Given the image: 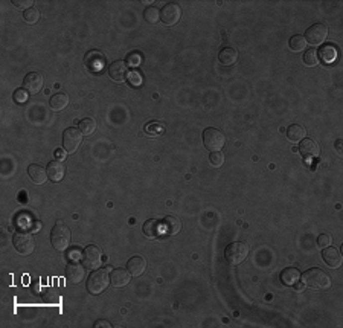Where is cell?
Segmentation results:
<instances>
[{
    "mask_svg": "<svg viewBox=\"0 0 343 328\" xmlns=\"http://www.w3.org/2000/svg\"><path fill=\"white\" fill-rule=\"evenodd\" d=\"M331 241H333V238L330 235H327V234H322V235L317 237V246L322 247V249L328 247L331 244Z\"/></svg>",
    "mask_w": 343,
    "mask_h": 328,
    "instance_id": "f35d334b",
    "label": "cell"
},
{
    "mask_svg": "<svg viewBox=\"0 0 343 328\" xmlns=\"http://www.w3.org/2000/svg\"><path fill=\"white\" fill-rule=\"evenodd\" d=\"M127 81L133 86V87H139L142 84V75L137 69H133L131 72H128Z\"/></svg>",
    "mask_w": 343,
    "mask_h": 328,
    "instance_id": "836d02e7",
    "label": "cell"
},
{
    "mask_svg": "<svg viewBox=\"0 0 343 328\" xmlns=\"http://www.w3.org/2000/svg\"><path fill=\"white\" fill-rule=\"evenodd\" d=\"M12 244L20 255H31L35 250V240L28 231H17L12 237Z\"/></svg>",
    "mask_w": 343,
    "mask_h": 328,
    "instance_id": "5b68a950",
    "label": "cell"
},
{
    "mask_svg": "<svg viewBox=\"0 0 343 328\" xmlns=\"http://www.w3.org/2000/svg\"><path fill=\"white\" fill-rule=\"evenodd\" d=\"M44 80L40 72H31L23 78V89H26L29 95H35L43 89Z\"/></svg>",
    "mask_w": 343,
    "mask_h": 328,
    "instance_id": "7c38bea8",
    "label": "cell"
},
{
    "mask_svg": "<svg viewBox=\"0 0 343 328\" xmlns=\"http://www.w3.org/2000/svg\"><path fill=\"white\" fill-rule=\"evenodd\" d=\"M109 75L110 78L116 83H124L128 77V64L124 60L113 61L109 66Z\"/></svg>",
    "mask_w": 343,
    "mask_h": 328,
    "instance_id": "8fae6325",
    "label": "cell"
},
{
    "mask_svg": "<svg viewBox=\"0 0 343 328\" xmlns=\"http://www.w3.org/2000/svg\"><path fill=\"white\" fill-rule=\"evenodd\" d=\"M143 18L148 21V23H157L160 20V11L156 6L146 8L145 12H143Z\"/></svg>",
    "mask_w": 343,
    "mask_h": 328,
    "instance_id": "d6a6232c",
    "label": "cell"
},
{
    "mask_svg": "<svg viewBox=\"0 0 343 328\" xmlns=\"http://www.w3.org/2000/svg\"><path fill=\"white\" fill-rule=\"evenodd\" d=\"M301 272L296 269V267H285L282 272H281V283L284 286H295L298 281H301Z\"/></svg>",
    "mask_w": 343,
    "mask_h": 328,
    "instance_id": "44dd1931",
    "label": "cell"
},
{
    "mask_svg": "<svg viewBox=\"0 0 343 328\" xmlns=\"http://www.w3.org/2000/svg\"><path fill=\"white\" fill-rule=\"evenodd\" d=\"M146 269V261L142 257H133L127 263V270L131 273V276H140Z\"/></svg>",
    "mask_w": 343,
    "mask_h": 328,
    "instance_id": "d4e9b609",
    "label": "cell"
},
{
    "mask_svg": "<svg viewBox=\"0 0 343 328\" xmlns=\"http://www.w3.org/2000/svg\"><path fill=\"white\" fill-rule=\"evenodd\" d=\"M86 276V267L77 261H70L66 267V278L72 284H80Z\"/></svg>",
    "mask_w": 343,
    "mask_h": 328,
    "instance_id": "4fadbf2b",
    "label": "cell"
},
{
    "mask_svg": "<svg viewBox=\"0 0 343 328\" xmlns=\"http://www.w3.org/2000/svg\"><path fill=\"white\" fill-rule=\"evenodd\" d=\"M182 18V8L177 3H168L160 11V20L166 26H173Z\"/></svg>",
    "mask_w": 343,
    "mask_h": 328,
    "instance_id": "30bf717a",
    "label": "cell"
},
{
    "mask_svg": "<svg viewBox=\"0 0 343 328\" xmlns=\"http://www.w3.org/2000/svg\"><path fill=\"white\" fill-rule=\"evenodd\" d=\"M81 258H83V263H84L86 269H89V270L100 269L101 261H103V250L98 246L90 244L83 250V257Z\"/></svg>",
    "mask_w": 343,
    "mask_h": 328,
    "instance_id": "52a82bcc",
    "label": "cell"
},
{
    "mask_svg": "<svg viewBox=\"0 0 343 328\" xmlns=\"http://www.w3.org/2000/svg\"><path fill=\"white\" fill-rule=\"evenodd\" d=\"M203 144L209 151H222L226 144V136L218 129L209 127L203 132Z\"/></svg>",
    "mask_w": 343,
    "mask_h": 328,
    "instance_id": "8992f818",
    "label": "cell"
},
{
    "mask_svg": "<svg viewBox=\"0 0 343 328\" xmlns=\"http://www.w3.org/2000/svg\"><path fill=\"white\" fill-rule=\"evenodd\" d=\"M328 37V28L324 23H316L313 26H310L305 32V40L307 44H322Z\"/></svg>",
    "mask_w": 343,
    "mask_h": 328,
    "instance_id": "9c48e42d",
    "label": "cell"
},
{
    "mask_svg": "<svg viewBox=\"0 0 343 328\" xmlns=\"http://www.w3.org/2000/svg\"><path fill=\"white\" fill-rule=\"evenodd\" d=\"M46 169H47V177L52 182H61L66 175V165L61 161H52Z\"/></svg>",
    "mask_w": 343,
    "mask_h": 328,
    "instance_id": "e0dca14e",
    "label": "cell"
},
{
    "mask_svg": "<svg viewBox=\"0 0 343 328\" xmlns=\"http://www.w3.org/2000/svg\"><path fill=\"white\" fill-rule=\"evenodd\" d=\"M80 257H83V252H81L78 247H72V249L69 250V254H67V258H69L70 261H77Z\"/></svg>",
    "mask_w": 343,
    "mask_h": 328,
    "instance_id": "ab89813d",
    "label": "cell"
},
{
    "mask_svg": "<svg viewBox=\"0 0 343 328\" xmlns=\"http://www.w3.org/2000/svg\"><path fill=\"white\" fill-rule=\"evenodd\" d=\"M301 280L305 284V287L314 289V290H328L331 287V278L328 273L319 267H311L305 273L301 275Z\"/></svg>",
    "mask_w": 343,
    "mask_h": 328,
    "instance_id": "6da1fadb",
    "label": "cell"
},
{
    "mask_svg": "<svg viewBox=\"0 0 343 328\" xmlns=\"http://www.w3.org/2000/svg\"><path fill=\"white\" fill-rule=\"evenodd\" d=\"M81 142H83V133L78 129L72 127L63 132V147L67 153H75L80 148Z\"/></svg>",
    "mask_w": 343,
    "mask_h": 328,
    "instance_id": "ba28073f",
    "label": "cell"
},
{
    "mask_svg": "<svg viewBox=\"0 0 343 328\" xmlns=\"http://www.w3.org/2000/svg\"><path fill=\"white\" fill-rule=\"evenodd\" d=\"M125 63L128 64V67H134V69H136V67H139L140 63H142V55H140L139 52H131V54H128Z\"/></svg>",
    "mask_w": 343,
    "mask_h": 328,
    "instance_id": "d590c367",
    "label": "cell"
},
{
    "mask_svg": "<svg viewBox=\"0 0 343 328\" xmlns=\"http://www.w3.org/2000/svg\"><path fill=\"white\" fill-rule=\"evenodd\" d=\"M304 287H305V284H304V283H299V281H298V283L295 284V290H296V292H302V290H304Z\"/></svg>",
    "mask_w": 343,
    "mask_h": 328,
    "instance_id": "7bdbcfd3",
    "label": "cell"
},
{
    "mask_svg": "<svg viewBox=\"0 0 343 328\" xmlns=\"http://www.w3.org/2000/svg\"><path fill=\"white\" fill-rule=\"evenodd\" d=\"M72 241V232L67 226L61 221H57L51 232V243L55 250H66Z\"/></svg>",
    "mask_w": 343,
    "mask_h": 328,
    "instance_id": "277c9868",
    "label": "cell"
},
{
    "mask_svg": "<svg viewBox=\"0 0 343 328\" xmlns=\"http://www.w3.org/2000/svg\"><path fill=\"white\" fill-rule=\"evenodd\" d=\"M131 273L127 269H113L110 275V284L116 289L125 287L130 283Z\"/></svg>",
    "mask_w": 343,
    "mask_h": 328,
    "instance_id": "9a60e30c",
    "label": "cell"
},
{
    "mask_svg": "<svg viewBox=\"0 0 343 328\" xmlns=\"http://www.w3.org/2000/svg\"><path fill=\"white\" fill-rule=\"evenodd\" d=\"M304 63L308 67H314L319 64V55H317V50L316 49H308L305 55H304Z\"/></svg>",
    "mask_w": 343,
    "mask_h": 328,
    "instance_id": "4dcf8cb0",
    "label": "cell"
},
{
    "mask_svg": "<svg viewBox=\"0 0 343 328\" xmlns=\"http://www.w3.org/2000/svg\"><path fill=\"white\" fill-rule=\"evenodd\" d=\"M322 258L327 263V266H330L331 269H337V267L342 266V254H340V250L336 249V247H333V246L325 247V250L322 252Z\"/></svg>",
    "mask_w": 343,
    "mask_h": 328,
    "instance_id": "ac0fdd59",
    "label": "cell"
},
{
    "mask_svg": "<svg viewBox=\"0 0 343 328\" xmlns=\"http://www.w3.org/2000/svg\"><path fill=\"white\" fill-rule=\"evenodd\" d=\"M288 46H290V49L293 50V52H302V50H305V47H307V40H305L304 35L296 34V35H293L290 38Z\"/></svg>",
    "mask_w": 343,
    "mask_h": 328,
    "instance_id": "f1b7e54d",
    "label": "cell"
},
{
    "mask_svg": "<svg viewBox=\"0 0 343 328\" xmlns=\"http://www.w3.org/2000/svg\"><path fill=\"white\" fill-rule=\"evenodd\" d=\"M317 55H319V60L325 64H331L336 61L337 58V47L334 44H322L319 52H317Z\"/></svg>",
    "mask_w": 343,
    "mask_h": 328,
    "instance_id": "7402d4cb",
    "label": "cell"
},
{
    "mask_svg": "<svg viewBox=\"0 0 343 328\" xmlns=\"http://www.w3.org/2000/svg\"><path fill=\"white\" fill-rule=\"evenodd\" d=\"M143 234L146 237H151V238L163 235V232H162V223L159 220H154V218L146 220L145 224H143Z\"/></svg>",
    "mask_w": 343,
    "mask_h": 328,
    "instance_id": "cb8c5ba5",
    "label": "cell"
},
{
    "mask_svg": "<svg viewBox=\"0 0 343 328\" xmlns=\"http://www.w3.org/2000/svg\"><path fill=\"white\" fill-rule=\"evenodd\" d=\"M209 161L214 166H222L225 164V153L223 151H212Z\"/></svg>",
    "mask_w": 343,
    "mask_h": 328,
    "instance_id": "e575fe53",
    "label": "cell"
},
{
    "mask_svg": "<svg viewBox=\"0 0 343 328\" xmlns=\"http://www.w3.org/2000/svg\"><path fill=\"white\" fill-rule=\"evenodd\" d=\"M69 104V96L64 93V92H60V93H55L52 98H51V103H49V106H51L52 110L55 112H61L67 107Z\"/></svg>",
    "mask_w": 343,
    "mask_h": 328,
    "instance_id": "4316f807",
    "label": "cell"
},
{
    "mask_svg": "<svg viewBox=\"0 0 343 328\" xmlns=\"http://www.w3.org/2000/svg\"><path fill=\"white\" fill-rule=\"evenodd\" d=\"M249 257V246L242 241H233L226 246L225 249V258L230 266H238L246 261Z\"/></svg>",
    "mask_w": 343,
    "mask_h": 328,
    "instance_id": "3957f363",
    "label": "cell"
},
{
    "mask_svg": "<svg viewBox=\"0 0 343 328\" xmlns=\"http://www.w3.org/2000/svg\"><path fill=\"white\" fill-rule=\"evenodd\" d=\"M28 174L31 180L35 183V185H43L49 177H47V169L43 168L41 165H37V164H32L28 166Z\"/></svg>",
    "mask_w": 343,
    "mask_h": 328,
    "instance_id": "ffe728a7",
    "label": "cell"
},
{
    "mask_svg": "<svg viewBox=\"0 0 343 328\" xmlns=\"http://www.w3.org/2000/svg\"><path fill=\"white\" fill-rule=\"evenodd\" d=\"M95 327H96V328H100V327H106V328H110V324H109L107 321H98V322L95 324Z\"/></svg>",
    "mask_w": 343,
    "mask_h": 328,
    "instance_id": "b9f144b4",
    "label": "cell"
},
{
    "mask_svg": "<svg viewBox=\"0 0 343 328\" xmlns=\"http://www.w3.org/2000/svg\"><path fill=\"white\" fill-rule=\"evenodd\" d=\"M28 96H29V92L26 89H17L14 92V101L18 104H23V103H26L28 101Z\"/></svg>",
    "mask_w": 343,
    "mask_h": 328,
    "instance_id": "8d00e7d4",
    "label": "cell"
},
{
    "mask_svg": "<svg viewBox=\"0 0 343 328\" xmlns=\"http://www.w3.org/2000/svg\"><path fill=\"white\" fill-rule=\"evenodd\" d=\"M40 17H41V14H40V11L37 9V8H29V9H26L23 12V18H24V21H26L28 24H34V23H37L38 20H40Z\"/></svg>",
    "mask_w": 343,
    "mask_h": 328,
    "instance_id": "1f68e13d",
    "label": "cell"
},
{
    "mask_svg": "<svg viewBox=\"0 0 343 328\" xmlns=\"http://www.w3.org/2000/svg\"><path fill=\"white\" fill-rule=\"evenodd\" d=\"M218 60L225 66H232L238 61V50L233 47H225V49L220 50Z\"/></svg>",
    "mask_w": 343,
    "mask_h": 328,
    "instance_id": "603a6c76",
    "label": "cell"
},
{
    "mask_svg": "<svg viewBox=\"0 0 343 328\" xmlns=\"http://www.w3.org/2000/svg\"><path fill=\"white\" fill-rule=\"evenodd\" d=\"M78 130L83 133V136H90L96 130V122L92 118H84L78 124Z\"/></svg>",
    "mask_w": 343,
    "mask_h": 328,
    "instance_id": "83f0119b",
    "label": "cell"
},
{
    "mask_svg": "<svg viewBox=\"0 0 343 328\" xmlns=\"http://www.w3.org/2000/svg\"><path fill=\"white\" fill-rule=\"evenodd\" d=\"M66 156H67V151L66 150H63V148H58V150H55V158H57V161H64L66 159Z\"/></svg>",
    "mask_w": 343,
    "mask_h": 328,
    "instance_id": "60d3db41",
    "label": "cell"
},
{
    "mask_svg": "<svg viewBox=\"0 0 343 328\" xmlns=\"http://www.w3.org/2000/svg\"><path fill=\"white\" fill-rule=\"evenodd\" d=\"M12 5L17 6V8H20V9L26 11V9L32 8L34 2H32V0H12Z\"/></svg>",
    "mask_w": 343,
    "mask_h": 328,
    "instance_id": "74e56055",
    "label": "cell"
},
{
    "mask_svg": "<svg viewBox=\"0 0 343 328\" xmlns=\"http://www.w3.org/2000/svg\"><path fill=\"white\" fill-rule=\"evenodd\" d=\"M84 64L89 67V70L100 73L106 67V57L100 52V50H92L84 58Z\"/></svg>",
    "mask_w": 343,
    "mask_h": 328,
    "instance_id": "5bb4252c",
    "label": "cell"
},
{
    "mask_svg": "<svg viewBox=\"0 0 343 328\" xmlns=\"http://www.w3.org/2000/svg\"><path fill=\"white\" fill-rule=\"evenodd\" d=\"M287 138H288V141L298 144V142H301L302 139L307 138V132H305V129L302 127V125L293 124V125H290V127L287 129Z\"/></svg>",
    "mask_w": 343,
    "mask_h": 328,
    "instance_id": "484cf974",
    "label": "cell"
},
{
    "mask_svg": "<svg viewBox=\"0 0 343 328\" xmlns=\"http://www.w3.org/2000/svg\"><path fill=\"white\" fill-rule=\"evenodd\" d=\"M145 133L148 136L157 138V136H162L165 133V127L160 122H150V124L145 125Z\"/></svg>",
    "mask_w": 343,
    "mask_h": 328,
    "instance_id": "f546056e",
    "label": "cell"
},
{
    "mask_svg": "<svg viewBox=\"0 0 343 328\" xmlns=\"http://www.w3.org/2000/svg\"><path fill=\"white\" fill-rule=\"evenodd\" d=\"M299 151L302 153L304 158L311 159V158L319 156V153H321V147H319V144H317L316 141H313V139H310V138H305V139L301 141Z\"/></svg>",
    "mask_w": 343,
    "mask_h": 328,
    "instance_id": "2e32d148",
    "label": "cell"
},
{
    "mask_svg": "<svg viewBox=\"0 0 343 328\" xmlns=\"http://www.w3.org/2000/svg\"><path fill=\"white\" fill-rule=\"evenodd\" d=\"M182 229V223L177 217L174 215H168L162 221V232L163 235H177Z\"/></svg>",
    "mask_w": 343,
    "mask_h": 328,
    "instance_id": "d6986e66",
    "label": "cell"
},
{
    "mask_svg": "<svg viewBox=\"0 0 343 328\" xmlns=\"http://www.w3.org/2000/svg\"><path fill=\"white\" fill-rule=\"evenodd\" d=\"M110 286V275L106 269H95L87 278V290L92 295H100Z\"/></svg>",
    "mask_w": 343,
    "mask_h": 328,
    "instance_id": "7a4b0ae2",
    "label": "cell"
}]
</instances>
